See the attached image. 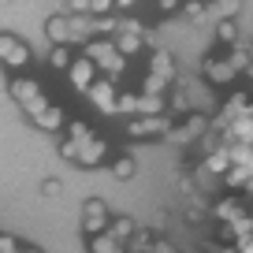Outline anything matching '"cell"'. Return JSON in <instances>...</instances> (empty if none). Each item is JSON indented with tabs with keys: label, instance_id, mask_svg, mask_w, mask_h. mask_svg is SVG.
Returning <instances> with one entry per match:
<instances>
[{
	"label": "cell",
	"instance_id": "obj_7",
	"mask_svg": "<svg viewBox=\"0 0 253 253\" xmlns=\"http://www.w3.org/2000/svg\"><path fill=\"white\" fill-rule=\"evenodd\" d=\"M104 160H108V138L93 134V138H86V142L79 145V160H75V164L79 168H101Z\"/></svg>",
	"mask_w": 253,
	"mask_h": 253
},
{
	"label": "cell",
	"instance_id": "obj_31",
	"mask_svg": "<svg viewBox=\"0 0 253 253\" xmlns=\"http://www.w3.org/2000/svg\"><path fill=\"white\" fill-rule=\"evenodd\" d=\"M168 104H171V108H175V112H186V108H190V101H186V93H179V89H175V93H171V97H168Z\"/></svg>",
	"mask_w": 253,
	"mask_h": 253
},
{
	"label": "cell",
	"instance_id": "obj_17",
	"mask_svg": "<svg viewBox=\"0 0 253 253\" xmlns=\"http://www.w3.org/2000/svg\"><path fill=\"white\" fill-rule=\"evenodd\" d=\"M86 250H89V253H126V246L116 242L112 235H93V238L86 242Z\"/></svg>",
	"mask_w": 253,
	"mask_h": 253
},
{
	"label": "cell",
	"instance_id": "obj_28",
	"mask_svg": "<svg viewBox=\"0 0 253 253\" xmlns=\"http://www.w3.org/2000/svg\"><path fill=\"white\" fill-rule=\"evenodd\" d=\"M63 15H89V0H63Z\"/></svg>",
	"mask_w": 253,
	"mask_h": 253
},
{
	"label": "cell",
	"instance_id": "obj_16",
	"mask_svg": "<svg viewBox=\"0 0 253 253\" xmlns=\"http://www.w3.org/2000/svg\"><path fill=\"white\" fill-rule=\"evenodd\" d=\"M112 41H116V48H119L123 60H126V56H138V52H142V45H145V38H138V34H123V30H119Z\"/></svg>",
	"mask_w": 253,
	"mask_h": 253
},
{
	"label": "cell",
	"instance_id": "obj_26",
	"mask_svg": "<svg viewBox=\"0 0 253 253\" xmlns=\"http://www.w3.org/2000/svg\"><path fill=\"white\" fill-rule=\"evenodd\" d=\"M56 149H60V157H67V160H71V164L79 160V142H75V138H67V134H63Z\"/></svg>",
	"mask_w": 253,
	"mask_h": 253
},
{
	"label": "cell",
	"instance_id": "obj_35",
	"mask_svg": "<svg viewBox=\"0 0 253 253\" xmlns=\"http://www.w3.org/2000/svg\"><path fill=\"white\" fill-rule=\"evenodd\" d=\"M23 253H41V250H38V246H23Z\"/></svg>",
	"mask_w": 253,
	"mask_h": 253
},
{
	"label": "cell",
	"instance_id": "obj_6",
	"mask_svg": "<svg viewBox=\"0 0 253 253\" xmlns=\"http://www.w3.org/2000/svg\"><path fill=\"white\" fill-rule=\"evenodd\" d=\"M89 101L101 116H116V104H119V89H116V79H97L93 89H89Z\"/></svg>",
	"mask_w": 253,
	"mask_h": 253
},
{
	"label": "cell",
	"instance_id": "obj_10",
	"mask_svg": "<svg viewBox=\"0 0 253 253\" xmlns=\"http://www.w3.org/2000/svg\"><path fill=\"white\" fill-rule=\"evenodd\" d=\"M30 123L38 126V130H48V134H60V130H67V123H71V119L63 116V108H60V104H48V108L41 112V116H34Z\"/></svg>",
	"mask_w": 253,
	"mask_h": 253
},
{
	"label": "cell",
	"instance_id": "obj_25",
	"mask_svg": "<svg viewBox=\"0 0 253 253\" xmlns=\"http://www.w3.org/2000/svg\"><path fill=\"white\" fill-rule=\"evenodd\" d=\"M116 11V0H89V19H108Z\"/></svg>",
	"mask_w": 253,
	"mask_h": 253
},
{
	"label": "cell",
	"instance_id": "obj_15",
	"mask_svg": "<svg viewBox=\"0 0 253 253\" xmlns=\"http://www.w3.org/2000/svg\"><path fill=\"white\" fill-rule=\"evenodd\" d=\"M138 116H168L164 97H157V93H138Z\"/></svg>",
	"mask_w": 253,
	"mask_h": 253
},
{
	"label": "cell",
	"instance_id": "obj_19",
	"mask_svg": "<svg viewBox=\"0 0 253 253\" xmlns=\"http://www.w3.org/2000/svg\"><path fill=\"white\" fill-rule=\"evenodd\" d=\"M134 171H138V164H134V157H116L112 160V179H119V182H126V179H134Z\"/></svg>",
	"mask_w": 253,
	"mask_h": 253
},
{
	"label": "cell",
	"instance_id": "obj_34",
	"mask_svg": "<svg viewBox=\"0 0 253 253\" xmlns=\"http://www.w3.org/2000/svg\"><path fill=\"white\" fill-rule=\"evenodd\" d=\"M138 0H116V11H134Z\"/></svg>",
	"mask_w": 253,
	"mask_h": 253
},
{
	"label": "cell",
	"instance_id": "obj_33",
	"mask_svg": "<svg viewBox=\"0 0 253 253\" xmlns=\"http://www.w3.org/2000/svg\"><path fill=\"white\" fill-rule=\"evenodd\" d=\"M238 253H253V235L250 238H238Z\"/></svg>",
	"mask_w": 253,
	"mask_h": 253
},
{
	"label": "cell",
	"instance_id": "obj_36",
	"mask_svg": "<svg viewBox=\"0 0 253 253\" xmlns=\"http://www.w3.org/2000/svg\"><path fill=\"white\" fill-rule=\"evenodd\" d=\"M160 4H179V0H160Z\"/></svg>",
	"mask_w": 253,
	"mask_h": 253
},
{
	"label": "cell",
	"instance_id": "obj_12",
	"mask_svg": "<svg viewBox=\"0 0 253 253\" xmlns=\"http://www.w3.org/2000/svg\"><path fill=\"white\" fill-rule=\"evenodd\" d=\"M71 63H75L71 45H52V48H48V67H52L56 75H67V71H71Z\"/></svg>",
	"mask_w": 253,
	"mask_h": 253
},
{
	"label": "cell",
	"instance_id": "obj_8",
	"mask_svg": "<svg viewBox=\"0 0 253 253\" xmlns=\"http://www.w3.org/2000/svg\"><path fill=\"white\" fill-rule=\"evenodd\" d=\"M205 130H209V119L201 116V112H190L182 126H171V130H168V142L182 145V142H194V138H198V134H205Z\"/></svg>",
	"mask_w": 253,
	"mask_h": 253
},
{
	"label": "cell",
	"instance_id": "obj_14",
	"mask_svg": "<svg viewBox=\"0 0 253 253\" xmlns=\"http://www.w3.org/2000/svg\"><path fill=\"white\" fill-rule=\"evenodd\" d=\"M108 235L116 238V242H123V246H126L130 238L138 235V223L130 220V216H116V220H112V227H108Z\"/></svg>",
	"mask_w": 253,
	"mask_h": 253
},
{
	"label": "cell",
	"instance_id": "obj_27",
	"mask_svg": "<svg viewBox=\"0 0 253 253\" xmlns=\"http://www.w3.org/2000/svg\"><path fill=\"white\" fill-rule=\"evenodd\" d=\"M119 30H123V34H138V38H145V23H142V19H134V15L119 19Z\"/></svg>",
	"mask_w": 253,
	"mask_h": 253
},
{
	"label": "cell",
	"instance_id": "obj_23",
	"mask_svg": "<svg viewBox=\"0 0 253 253\" xmlns=\"http://www.w3.org/2000/svg\"><path fill=\"white\" fill-rule=\"evenodd\" d=\"M182 15H186L190 23H201V19L209 15V4L205 0H182Z\"/></svg>",
	"mask_w": 253,
	"mask_h": 253
},
{
	"label": "cell",
	"instance_id": "obj_21",
	"mask_svg": "<svg viewBox=\"0 0 253 253\" xmlns=\"http://www.w3.org/2000/svg\"><path fill=\"white\" fill-rule=\"evenodd\" d=\"M116 112H119V116H126V119H134V116H138V89H126V93H119Z\"/></svg>",
	"mask_w": 253,
	"mask_h": 253
},
{
	"label": "cell",
	"instance_id": "obj_22",
	"mask_svg": "<svg viewBox=\"0 0 253 253\" xmlns=\"http://www.w3.org/2000/svg\"><path fill=\"white\" fill-rule=\"evenodd\" d=\"M93 134H97V130L86 123V119H71V123H67V138H75L79 145L86 142V138H93Z\"/></svg>",
	"mask_w": 253,
	"mask_h": 253
},
{
	"label": "cell",
	"instance_id": "obj_11",
	"mask_svg": "<svg viewBox=\"0 0 253 253\" xmlns=\"http://www.w3.org/2000/svg\"><path fill=\"white\" fill-rule=\"evenodd\" d=\"M201 75H205L209 82H216V86H227V82L235 79V67H231V60H205Z\"/></svg>",
	"mask_w": 253,
	"mask_h": 253
},
{
	"label": "cell",
	"instance_id": "obj_32",
	"mask_svg": "<svg viewBox=\"0 0 253 253\" xmlns=\"http://www.w3.org/2000/svg\"><path fill=\"white\" fill-rule=\"evenodd\" d=\"M153 253H179V250H175V242H171V238H164V235H160V238H157V246H153Z\"/></svg>",
	"mask_w": 253,
	"mask_h": 253
},
{
	"label": "cell",
	"instance_id": "obj_24",
	"mask_svg": "<svg viewBox=\"0 0 253 253\" xmlns=\"http://www.w3.org/2000/svg\"><path fill=\"white\" fill-rule=\"evenodd\" d=\"M216 38H220L223 45H238V26H235V19H220V26H216Z\"/></svg>",
	"mask_w": 253,
	"mask_h": 253
},
{
	"label": "cell",
	"instance_id": "obj_5",
	"mask_svg": "<svg viewBox=\"0 0 253 253\" xmlns=\"http://www.w3.org/2000/svg\"><path fill=\"white\" fill-rule=\"evenodd\" d=\"M97 71H101V67H97V63L89 60L86 52H82V56H75L71 71H67V82H71V86L79 89V93H89V89H93V82L101 79V75H97Z\"/></svg>",
	"mask_w": 253,
	"mask_h": 253
},
{
	"label": "cell",
	"instance_id": "obj_30",
	"mask_svg": "<svg viewBox=\"0 0 253 253\" xmlns=\"http://www.w3.org/2000/svg\"><path fill=\"white\" fill-rule=\"evenodd\" d=\"M212 4L223 11V19H235V11H238V4H242V0H212Z\"/></svg>",
	"mask_w": 253,
	"mask_h": 253
},
{
	"label": "cell",
	"instance_id": "obj_9",
	"mask_svg": "<svg viewBox=\"0 0 253 253\" xmlns=\"http://www.w3.org/2000/svg\"><path fill=\"white\" fill-rule=\"evenodd\" d=\"M45 34L52 45H75V30H71V15H63V11H56V15L45 19Z\"/></svg>",
	"mask_w": 253,
	"mask_h": 253
},
{
	"label": "cell",
	"instance_id": "obj_3",
	"mask_svg": "<svg viewBox=\"0 0 253 253\" xmlns=\"http://www.w3.org/2000/svg\"><path fill=\"white\" fill-rule=\"evenodd\" d=\"M30 45L26 41H19L15 34H0V63L8 67V71H23V67H30Z\"/></svg>",
	"mask_w": 253,
	"mask_h": 253
},
{
	"label": "cell",
	"instance_id": "obj_29",
	"mask_svg": "<svg viewBox=\"0 0 253 253\" xmlns=\"http://www.w3.org/2000/svg\"><path fill=\"white\" fill-rule=\"evenodd\" d=\"M41 194H45V198H60V194H63V182L60 179H45V182H41Z\"/></svg>",
	"mask_w": 253,
	"mask_h": 253
},
{
	"label": "cell",
	"instance_id": "obj_2",
	"mask_svg": "<svg viewBox=\"0 0 253 253\" xmlns=\"http://www.w3.org/2000/svg\"><path fill=\"white\" fill-rule=\"evenodd\" d=\"M112 220H116V216L108 212V205H104L101 198H89L86 205H82V231H86V238H93V235H108Z\"/></svg>",
	"mask_w": 253,
	"mask_h": 253
},
{
	"label": "cell",
	"instance_id": "obj_4",
	"mask_svg": "<svg viewBox=\"0 0 253 253\" xmlns=\"http://www.w3.org/2000/svg\"><path fill=\"white\" fill-rule=\"evenodd\" d=\"M171 126H175L171 116H134V119H126V123H123V130L130 138H153V134H164L168 138Z\"/></svg>",
	"mask_w": 253,
	"mask_h": 253
},
{
	"label": "cell",
	"instance_id": "obj_13",
	"mask_svg": "<svg viewBox=\"0 0 253 253\" xmlns=\"http://www.w3.org/2000/svg\"><path fill=\"white\" fill-rule=\"evenodd\" d=\"M149 75H157V79H164V82H175V63H171V56H168L164 48H157V52H153Z\"/></svg>",
	"mask_w": 253,
	"mask_h": 253
},
{
	"label": "cell",
	"instance_id": "obj_20",
	"mask_svg": "<svg viewBox=\"0 0 253 253\" xmlns=\"http://www.w3.org/2000/svg\"><path fill=\"white\" fill-rule=\"evenodd\" d=\"M216 216H220L223 223H235V220H242V209H238V198H223L220 205H216Z\"/></svg>",
	"mask_w": 253,
	"mask_h": 253
},
{
	"label": "cell",
	"instance_id": "obj_18",
	"mask_svg": "<svg viewBox=\"0 0 253 253\" xmlns=\"http://www.w3.org/2000/svg\"><path fill=\"white\" fill-rule=\"evenodd\" d=\"M157 231H142L138 227V235L130 238V242H126V253H153V246H157Z\"/></svg>",
	"mask_w": 253,
	"mask_h": 253
},
{
	"label": "cell",
	"instance_id": "obj_1",
	"mask_svg": "<svg viewBox=\"0 0 253 253\" xmlns=\"http://www.w3.org/2000/svg\"><path fill=\"white\" fill-rule=\"evenodd\" d=\"M8 86H11V97L19 101V108H23L30 119L48 108V97H45V89H41L38 79H30V75H11Z\"/></svg>",
	"mask_w": 253,
	"mask_h": 253
}]
</instances>
